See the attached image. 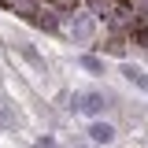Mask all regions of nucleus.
I'll return each instance as SVG.
<instances>
[{"mask_svg": "<svg viewBox=\"0 0 148 148\" xmlns=\"http://www.w3.org/2000/svg\"><path fill=\"white\" fill-rule=\"evenodd\" d=\"M85 133L92 137V145H115V137H119V130L111 126V122H104V119H92Z\"/></svg>", "mask_w": 148, "mask_h": 148, "instance_id": "2", "label": "nucleus"}, {"mask_svg": "<svg viewBox=\"0 0 148 148\" xmlns=\"http://www.w3.org/2000/svg\"><path fill=\"white\" fill-rule=\"evenodd\" d=\"M119 74L126 78L130 85H137V89L148 92V71H145V67H137V63H122V67H119Z\"/></svg>", "mask_w": 148, "mask_h": 148, "instance_id": "3", "label": "nucleus"}, {"mask_svg": "<svg viewBox=\"0 0 148 148\" xmlns=\"http://www.w3.org/2000/svg\"><path fill=\"white\" fill-rule=\"evenodd\" d=\"M71 111L74 115H85V119H100L104 111H108V92L100 89H85V92H74L71 96Z\"/></svg>", "mask_w": 148, "mask_h": 148, "instance_id": "1", "label": "nucleus"}, {"mask_svg": "<svg viewBox=\"0 0 148 148\" xmlns=\"http://www.w3.org/2000/svg\"><path fill=\"white\" fill-rule=\"evenodd\" d=\"M78 67H82V71H89V74H104V59H100V56H78Z\"/></svg>", "mask_w": 148, "mask_h": 148, "instance_id": "4", "label": "nucleus"}, {"mask_svg": "<svg viewBox=\"0 0 148 148\" xmlns=\"http://www.w3.org/2000/svg\"><path fill=\"white\" fill-rule=\"evenodd\" d=\"M18 52H22V59H30L37 71H45V59H41V56L34 52V45H18Z\"/></svg>", "mask_w": 148, "mask_h": 148, "instance_id": "5", "label": "nucleus"}, {"mask_svg": "<svg viewBox=\"0 0 148 148\" xmlns=\"http://www.w3.org/2000/svg\"><path fill=\"white\" fill-rule=\"evenodd\" d=\"M34 148H56V141H52V137H37Z\"/></svg>", "mask_w": 148, "mask_h": 148, "instance_id": "6", "label": "nucleus"}]
</instances>
